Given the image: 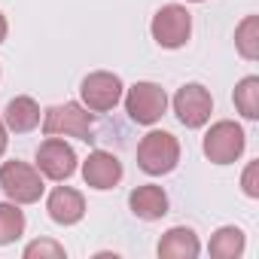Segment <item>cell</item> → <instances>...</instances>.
Returning a JSON list of instances; mask_svg holds the SVG:
<instances>
[{"instance_id": "6da1fadb", "label": "cell", "mask_w": 259, "mask_h": 259, "mask_svg": "<svg viewBox=\"0 0 259 259\" xmlns=\"http://www.w3.org/2000/svg\"><path fill=\"white\" fill-rule=\"evenodd\" d=\"M180 162V141L171 132H150L138 144V165L150 177L171 174Z\"/></svg>"}, {"instance_id": "7a4b0ae2", "label": "cell", "mask_w": 259, "mask_h": 259, "mask_svg": "<svg viewBox=\"0 0 259 259\" xmlns=\"http://www.w3.org/2000/svg\"><path fill=\"white\" fill-rule=\"evenodd\" d=\"M204 156L213 162V165H232L241 159L244 147H247V135H244V128L232 119H220L207 128V135H204Z\"/></svg>"}, {"instance_id": "3957f363", "label": "cell", "mask_w": 259, "mask_h": 259, "mask_svg": "<svg viewBox=\"0 0 259 259\" xmlns=\"http://www.w3.org/2000/svg\"><path fill=\"white\" fill-rule=\"evenodd\" d=\"M43 132L49 138H76V141H92V113L82 104H58L49 107L43 116Z\"/></svg>"}, {"instance_id": "277c9868", "label": "cell", "mask_w": 259, "mask_h": 259, "mask_svg": "<svg viewBox=\"0 0 259 259\" xmlns=\"http://www.w3.org/2000/svg\"><path fill=\"white\" fill-rule=\"evenodd\" d=\"M0 189L16 204H34L43 195V174L25 162H4L0 165Z\"/></svg>"}, {"instance_id": "5b68a950", "label": "cell", "mask_w": 259, "mask_h": 259, "mask_svg": "<svg viewBox=\"0 0 259 259\" xmlns=\"http://www.w3.org/2000/svg\"><path fill=\"white\" fill-rule=\"evenodd\" d=\"M168 110V95L156 82H135L125 95V113L138 125H156Z\"/></svg>"}, {"instance_id": "8992f818", "label": "cell", "mask_w": 259, "mask_h": 259, "mask_svg": "<svg viewBox=\"0 0 259 259\" xmlns=\"http://www.w3.org/2000/svg\"><path fill=\"white\" fill-rule=\"evenodd\" d=\"M150 31H153V40L162 49H180V46H186V40L192 34V16H189L186 7L168 4L153 16Z\"/></svg>"}, {"instance_id": "52a82bcc", "label": "cell", "mask_w": 259, "mask_h": 259, "mask_svg": "<svg viewBox=\"0 0 259 259\" xmlns=\"http://www.w3.org/2000/svg\"><path fill=\"white\" fill-rule=\"evenodd\" d=\"M79 95H82L85 110H92V113H107V110H113V107L122 101V79H119L116 73L95 70V73H89V76L82 79Z\"/></svg>"}, {"instance_id": "ba28073f", "label": "cell", "mask_w": 259, "mask_h": 259, "mask_svg": "<svg viewBox=\"0 0 259 259\" xmlns=\"http://www.w3.org/2000/svg\"><path fill=\"white\" fill-rule=\"evenodd\" d=\"M174 113L186 128H201L213 113V98L201 82H186L174 95Z\"/></svg>"}, {"instance_id": "9c48e42d", "label": "cell", "mask_w": 259, "mask_h": 259, "mask_svg": "<svg viewBox=\"0 0 259 259\" xmlns=\"http://www.w3.org/2000/svg\"><path fill=\"white\" fill-rule=\"evenodd\" d=\"M37 171L49 180H67L76 171V153L58 138H46L37 147Z\"/></svg>"}, {"instance_id": "30bf717a", "label": "cell", "mask_w": 259, "mask_h": 259, "mask_svg": "<svg viewBox=\"0 0 259 259\" xmlns=\"http://www.w3.org/2000/svg\"><path fill=\"white\" fill-rule=\"evenodd\" d=\"M82 180H85V186L101 189V192L113 189L122 180V162L113 153H107V150H95L82 162Z\"/></svg>"}, {"instance_id": "8fae6325", "label": "cell", "mask_w": 259, "mask_h": 259, "mask_svg": "<svg viewBox=\"0 0 259 259\" xmlns=\"http://www.w3.org/2000/svg\"><path fill=\"white\" fill-rule=\"evenodd\" d=\"M46 210L58 226H76L85 217V198L70 186H55L46 201Z\"/></svg>"}, {"instance_id": "7c38bea8", "label": "cell", "mask_w": 259, "mask_h": 259, "mask_svg": "<svg viewBox=\"0 0 259 259\" xmlns=\"http://www.w3.org/2000/svg\"><path fill=\"white\" fill-rule=\"evenodd\" d=\"M128 207L135 210V217L153 223V220H162L168 213V195H165L162 186L147 183V186H138L132 195H128Z\"/></svg>"}, {"instance_id": "4fadbf2b", "label": "cell", "mask_w": 259, "mask_h": 259, "mask_svg": "<svg viewBox=\"0 0 259 259\" xmlns=\"http://www.w3.org/2000/svg\"><path fill=\"white\" fill-rule=\"evenodd\" d=\"M198 250H201L198 235L192 229H186V226L168 229L162 235V241H159V256L162 259H195Z\"/></svg>"}, {"instance_id": "5bb4252c", "label": "cell", "mask_w": 259, "mask_h": 259, "mask_svg": "<svg viewBox=\"0 0 259 259\" xmlns=\"http://www.w3.org/2000/svg\"><path fill=\"white\" fill-rule=\"evenodd\" d=\"M4 125L10 128V132H16V135L34 132V128L40 125V107H37V101L28 98V95L13 98L7 104V110H4Z\"/></svg>"}, {"instance_id": "9a60e30c", "label": "cell", "mask_w": 259, "mask_h": 259, "mask_svg": "<svg viewBox=\"0 0 259 259\" xmlns=\"http://www.w3.org/2000/svg\"><path fill=\"white\" fill-rule=\"evenodd\" d=\"M244 247H247V241H244V232H241L238 226H223V229H217V235H213L210 244H207L210 256H217V259H238V256L244 253Z\"/></svg>"}, {"instance_id": "2e32d148", "label": "cell", "mask_w": 259, "mask_h": 259, "mask_svg": "<svg viewBox=\"0 0 259 259\" xmlns=\"http://www.w3.org/2000/svg\"><path fill=\"white\" fill-rule=\"evenodd\" d=\"M235 46H238L241 58H247V61L259 58V16H247L235 28Z\"/></svg>"}, {"instance_id": "e0dca14e", "label": "cell", "mask_w": 259, "mask_h": 259, "mask_svg": "<svg viewBox=\"0 0 259 259\" xmlns=\"http://www.w3.org/2000/svg\"><path fill=\"white\" fill-rule=\"evenodd\" d=\"M235 107L244 119H259V76H244L235 85Z\"/></svg>"}, {"instance_id": "ac0fdd59", "label": "cell", "mask_w": 259, "mask_h": 259, "mask_svg": "<svg viewBox=\"0 0 259 259\" xmlns=\"http://www.w3.org/2000/svg\"><path fill=\"white\" fill-rule=\"evenodd\" d=\"M25 232V213L13 204H0V244H13Z\"/></svg>"}, {"instance_id": "d6986e66", "label": "cell", "mask_w": 259, "mask_h": 259, "mask_svg": "<svg viewBox=\"0 0 259 259\" xmlns=\"http://www.w3.org/2000/svg\"><path fill=\"white\" fill-rule=\"evenodd\" d=\"M37 256H40V259H46V256H49V259H61V256H64V247L43 238V241H34V244L25 247V259H37Z\"/></svg>"}, {"instance_id": "ffe728a7", "label": "cell", "mask_w": 259, "mask_h": 259, "mask_svg": "<svg viewBox=\"0 0 259 259\" xmlns=\"http://www.w3.org/2000/svg\"><path fill=\"white\" fill-rule=\"evenodd\" d=\"M241 186H244V195H247V198H259V162H250V165L244 168Z\"/></svg>"}, {"instance_id": "44dd1931", "label": "cell", "mask_w": 259, "mask_h": 259, "mask_svg": "<svg viewBox=\"0 0 259 259\" xmlns=\"http://www.w3.org/2000/svg\"><path fill=\"white\" fill-rule=\"evenodd\" d=\"M7 144H10V138H7V125L0 122V156L7 153Z\"/></svg>"}, {"instance_id": "7402d4cb", "label": "cell", "mask_w": 259, "mask_h": 259, "mask_svg": "<svg viewBox=\"0 0 259 259\" xmlns=\"http://www.w3.org/2000/svg\"><path fill=\"white\" fill-rule=\"evenodd\" d=\"M7 40V19H4V13H0V43Z\"/></svg>"}, {"instance_id": "603a6c76", "label": "cell", "mask_w": 259, "mask_h": 259, "mask_svg": "<svg viewBox=\"0 0 259 259\" xmlns=\"http://www.w3.org/2000/svg\"><path fill=\"white\" fill-rule=\"evenodd\" d=\"M192 4H204V0H192Z\"/></svg>"}]
</instances>
